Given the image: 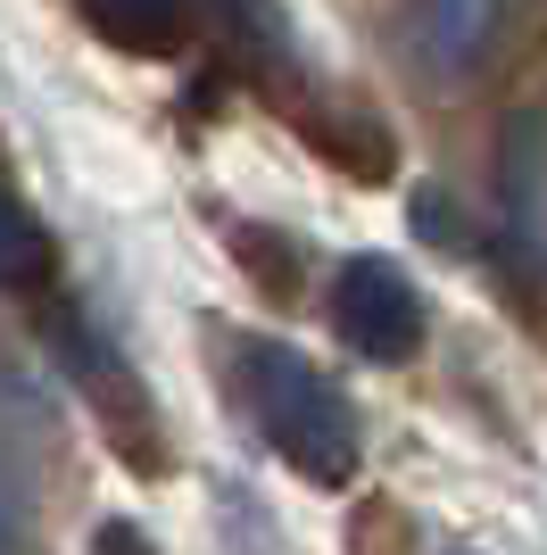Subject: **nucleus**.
Wrapping results in <instances>:
<instances>
[{"label": "nucleus", "mask_w": 547, "mask_h": 555, "mask_svg": "<svg viewBox=\"0 0 547 555\" xmlns=\"http://www.w3.org/2000/svg\"><path fill=\"white\" fill-rule=\"evenodd\" d=\"M84 17L100 34H116V42H133V50H175L182 42V0H84Z\"/></svg>", "instance_id": "20e7f679"}, {"label": "nucleus", "mask_w": 547, "mask_h": 555, "mask_svg": "<svg viewBox=\"0 0 547 555\" xmlns=\"http://www.w3.org/2000/svg\"><path fill=\"white\" fill-rule=\"evenodd\" d=\"M50 274V241H42V224L0 191V291H34V282Z\"/></svg>", "instance_id": "39448f33"}, {"label": "nucleus", "mask_w": 547, "mask_h": 555, "mask_svg": "<svg viewBox=\"0 0 547 555\" xmlns=\"http://www.w3.org/2000/svg\"><path fill=\"white\" fill-rule=\"evenodd\" d=\"M498 9L506 0H423V42H432L440 67H473L489 34H498Z\"/></svg>", "instance_id": "7ed1b4c3"}, {"label": "nucleus", "mask_w": 547, "mask_h": 555, "mask_svg": "<svg viewBox=\"0 0 547 555\" xmlns=\"http://www.w3.org/2000/svg\"><path fill=\"white\" fill-rule=\"evenodd\" d=\"M0 547H9V506H0Z\"/></svg>", "instance_id": "423d86ee"}, {"label": "nucleus", "mask_w": 547, "mask_h": 555, "mask_svg": "<svg viewBox=\"0 0 547 555\" xmlns=\"http://www.w3.org/2000/svg\"><path fill=\"white\" fill-rule=\"evenodd\" d=\"M332 315H341V332H348L357 357L407 365L415 348H423V291H415L398 266H382V257H348V266H341Z\"/></svg>", "instance_id": "f03ea898"}, {"label": "nucleus", "mask_w": 547, "mask_h": 555, "mask_svg": "<svg viewBox=\"0 0 547 555\" xmlns=\"http://www.w3.org/2000/svg\"><path fill=\"white\" fill-rule=\"evenodd\" d=\"M250 406L266 423V440L307 481H348L357 473V415H348V398L298 348H274V340L250 348Z\"/></svg>", "instance_id": "f257e3e1"}]
</instances>
